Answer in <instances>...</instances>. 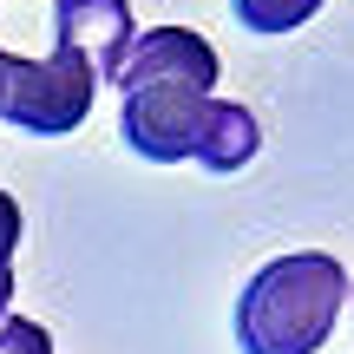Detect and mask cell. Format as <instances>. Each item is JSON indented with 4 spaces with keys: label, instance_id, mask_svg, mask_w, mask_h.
<instances>
[{
    "label": "cell",
    "instance_id": "7a4b0ae2",
    "mask_svg": "<svg viewBox=\"0 0 354 354\" xmlns=\"http://www.w3.org/2000/svg\"><path fill=\"white\" fill-rule=\"evenodd\" d=\"M348 302V269L328 250H289L263 263L236 295L243 354H322Z\"/></svg>",
    "mask_w": 354,
    "mask_h": 354
},
{
    "label": "cell",
    "instance_id": "277c9868",
    "mask_svg": "<svg viewBox=\"0 0 354 354\" xmlns=\"http://www.w3.org/2000/svg\"><path fill=\"white\" fill-rule=\"evenodd\" d=\"M118 92H138V86H190V92H216V53L203 33L190 26H151L125 46L112 73Z\"/></svg>",
    "mask_w": 354,
    "mask_h": 354
},
{
    "label": "cell",
    "instance_id": "8992f818",
    "mask_svg": "<svg viewBox=\"0 0 354 354\" xmlns=\"http://www.w3.org/2000/svg\"><path fill=\"white\" fill-rule=\"evenodd\" d=\"M230 7H236L243 33H256V39H282V33H295V26L315 20L322 0H230Z\"/></svg>",
    "mask_w": 354,
    "mask_h": 354
},
{
    "label": "cell",
    "instance_id": "9c48e42d",
    "mask_svg": "<svg viewBox=\"0 0 354 354\" xmlns=\"http://www.w3.org/2000/svg\"><path fill=\"white\" fill-rule=\"evenodd\" d=\"M13 59H20V53H7V46H0V112H7V79H13Z\"/></svg>",
    "mask_w": 354,
    "mask_h": 354
},
{
    "label": "cell",
    "instance_id": "6da1fadb",
    "mask_svg": "<svg viewBox=\"0 0 354 354\" xmlns=\"http://www.w3.org/2000/svg\"><path fill=\"white\" fill-rule=\"evenodd\" d=\"M118 99H125L118 131L145 165H203L210 177H236L263 151V125L236 99L190 92V86H138Z\"/></svg>",
    "mask_w": 354,
    "mask_h": 354
},
{
    "label": "cell",
    "instance_id": "ba28073f",
    "mask_svg": "<svg viewBox=\"0 0 354 354\" xmlns=\"http://www.w3.org/2000/svg\"><path fill=\"white\" fill-rule=\"evenodd\" d=\"M0 354H53V328H39L26 315H7L0 322Z\"/></svg>",
    "mask_w": 354,
    "mask_h": 354
},
{
    "label": "cell",
    "instance_id": "52a82bcc",
    "mask_svg": "<svg viewBox=\"0 0 354 354\" xmlns=\"http://www.w3.org/2000/svg\"><path fill=\"white\" fill-rule=\"evenodd\" d=\"M26 223H20V203L0 190V322L13 315V250H20Z\"/></svg>",
    "mask_w": 354,
    "mask_h": 354
},
{
    "label": "cell",
    "instance_id": "3957f363",
    "mask_svg": "<svg viewBox=\"0 0 354 354\" xmlns=\"http://www.w3.org/2000/svg\"><path fill=\"white\" fill-rule=\"evenodd\" d=\"M92 92H99V73L79 46L53 39L46 59H13L7 79V125L26 131V138H73L92 118Z\"/></svg>",
    "mask_w": 354,
    "mask_h": 354
},
{
    "label": "cell",
    "instance_id": "30bf717a",
    "mask_svg": "<svg viewBox=\"0 0 354 354\" xmlns=\"http://www.w3.org/2000/svg\"><path fill=\"white\" fill-rule=\"evenodd\" d=\"M348 302H354V289H348Z\"/></svg>",
    "mask_w": 354,
    "mask_h": 354
},
{
    "label": "cell",
    "instance_id": "5b68a950",
    "mask_svg": "<svg viewBox=\"0 0 354 354\" xmlns=\"http://www.w3.org/2000/svg\"><path fill=\"white\" fill-rule=\"evenodd\" d=\"M53 39L79 46L92 59V73L112 79L118 59H125V46L138 39V26H131L125 0H53Z\"/></svg>",
    "mask_w": 354,
    "mask_h": 354
}]
</instances>
